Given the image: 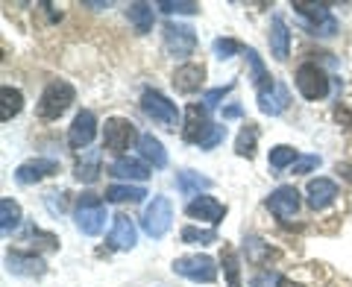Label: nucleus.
I'll return each mask as SVG.
<instances>
[{
	"label": "nucleus",
	"mask_w": 352,
	"mask_h": 287,
	"mask_svg": "<svg viewBox=\"0 0 352 287\" xmlns=\"http://www.w3.org/2000/svg\"><path fill=\"white\" fill-rule=\"evenodd\" d=\"M74 97H76V91H74L71 82H62V80L50 82L38 100V117L41 120H59L71 108Z\"/></svg>",
	"instance_id": "obj_1"
},
{
	"label": "nucleus",
	"mask_w": 352,
	"mask_h": 287,
	"mask_svg": "<svg viewBox=\"0 0 352 287\" xmlns=\"http://www.w3.org/2000/svg\"><path fill=\"white\" fill-rule=\"evenodd\" d=\"M76 229L82 231L88 238H97L106 226V205L100 196L94 194H82L80 200H76Z\"/></svg>",
	"instance_id": "obj_2"
},
{
	"label": "nucleus",
	"mask_w": 352,
	"mask_h": 287,
	"mask_svg": "<svg viewBox=\"0 0 352 287\" xmlns=\"http://www.w3.org/2000/svg\"><path fill=\"white\" fill-rule=\"evenodd\" d=\"M173 223V205L168 196H153V203L144 208V217H141V226L150 238H164L168 235V229Z\"/></svg>",
	"instance_id": "obj_3"
},
{
	"label": "nucleus",
	"mask_w": 352,
	"mask_h": 287,
	"mask_svg": "<svg viewBox=\"0 0 352 287\" xmlns=\"http://www.w3.org/2000/svg\"><path fill=\"white\" fill-rule=\"evenodd\" d=\"M296 88H300V94L305 100H323L329 94V76L314 62H305L296 68Z\"/></svg>",
	"instance_id": "obj_4"
},
{
	"label": "nucleus",
	"mask_w": 352,
	"mask_h": 287,
	"mask_svg": "<svg viewBox=\"0 0 352 287\" xmlns=\"http://www.w3.org/2000/svg\"><path fill=\"white\" fill-rule=\"evenodd\" d=\"M141 108H144V115L153 120V124H159L164 129H176V124H179L176 106L159 91H144V97H141Z\"/></svg>",
	"instance_id": "obj_5"
},
{
	"label": "nucleus",
	"mask_w": 352,
	"mask_h": 287,
	"mask_svg": "<svg viewBox=\"0 0 352 287\" xmlns=\"http://www.w3.org/2000/svg\"><path fill=\"white\" fill-rule=\"evenodd\" d=\"M173 273H179L182 279H191V282H214L217 279V267H214V258L208 255H182L173 261Z\"/></svg>",
	"instance_id": "obj_6"
},
{
	"label": "nucleus",
	"mask_w": 352,
	"mask_h": 287,
	"mask_svg": "<svg viewBox=\"0 0 352 287\" xmlns=\"http://www.w3.org/2000/svg\"><path fill=\"white\" fill-rule=\"evenodd\" d=\"M103 141H106V150L120 159L129 150V144L135 141V126H132L126 117H109L106 129H103Z\"/></svg>",
	"instance_id": "obj_7"
},
{
	"label": "nucleus",
	"mask_w": 352,
	"mask_h": 287,
	"mask_svg": "<svg viewBox=\"0 0 352 287\" xmlns=\"http://www.w3.org/2000/svg\"><path fill=\"white\" fill-rule=\"evenodd\" d=\"M294 9L302 18H311V32L314 36H335L338 32V21L329 15V9L323 3H302V0H294Z\"/></svg>",
	"instance_id": "obj_8"
},
{
	"label": "nucleus",
	"mask_w": 352,
	"mask_h": 287,
	"mask_svg": "<svg viewBox=\"0 0 352 287\" xmlns=\"http://www.w3.org/2000/svg\"><path fill=\"white\" fill-rule=\"evenodd\" d=\"M164 47H168L173 56H191L194 47H197V36H194V30L191 27H185V24H164Z\"/></svg>",
	"instance_id": "obj_9"
},
{
	"label": "nucleus",
	"mask_w": 352,
	"mask_h": 287,
	"mask_svg": "<svg viewBox=\"0 0 352 287\" xmlns=\"http://www.w3.org/2000/svg\"><path fill=\"white\" fill-rule=\"evenodd\" d=\"M288 103H291V91L282 82L270 80L267 85L258 88V108H261L264 115L276 117V115H282L285 108H288Z\"/></svg>",
	"instance_id": "obj_10"
},
{
	"label": "nucleus",
	"mask_w": 352,
	"mask_h": 287,
	"mask_svg": "<svg viewBox=\"0 0 352 287\" xmlns=\"http://www.w3.org/2000/svg\"><path fill=\"white\" fill-rule=\"evenodd\" d=\"M267 208L270 214H276L279 220H291L296 211H300V191L294 185H282L267 196Z\"/></svg>",
	"instance_id": "obj_11"
},
{
	"label": "nucleus",
	"mask_w": 352,
	"mask_h": 287,
	"mask_svg": "<svg viewBox=\"0 0 352 287\" xmlns=\"http://www.w3.org/2000/svg\"><path fill=\"white\" fill-rule=\"evenodd\" d=\"M94 135H97V117H94V112L82 108V112L74 117V124H71L68 144L74 150H82V147H88V144L94 141Z\"/></svg>",
	"instance_id": "obj_12"
},
{
	"label": "nucleus",
	"mask_w": 352,
	"mask_h": 287,
	"mask_svg": "<svg viewBox=\"0 0 352 287\" xmlns=\"http://www.w3.org/2000/svg\"><path fill=\"white\" fill-rule=\"evenodd\" d=\"M208 108L200 106V103H191L188 108H185V126H182V138L185 141H197L200 144L203 135L208 132Z\"/></svg>",
	"instance_id": "obj_13"
},
{
	"label": "nucleus",
	"mask_w": 352,
	"mask_h": 287,
	"mask_svg": "<svg viewBox=\"0 0 352 287\" xmlns=\"http://www.w3.org/2000/svg\"><path fill=\"white\" fill-rule=\"evenodd\" d=\"M53 173H59V161H53V159H32V161H24L15 170V179L21 185H32V182L44 179V176H53Z\"/></svg>",
	"instance_id": "obj_14"
},
{
	"label": "nucleus",
	"mask_w": 352,
	"mask_h": 287,
	"mask_svg": "<svg viewBox=\"0 0 352 287\" xmlns=\"http://www.w3.org/2000/svg\"><path fill=\"white\" fill-rule=\"evenodd\" d=\"M138 240V231H135V223L126 217V214H118L115 223H112V231H109V246L112 249H132Z\"/></svg>",
	"instance_id": "obj_15"
},
{
	"label": "nucleus",
	"mask_w": 352,
	"mask_h": 287,
	"mask_svg": "<svg viewBox=\"0 0 352 287\" xmlns=\"http://www.w3.org/2000/svg\"><path fill=\"white\" fill-rule=\"evenodd\" d=\"M188 217H194V220H206V223H212V226H217L220 220H223V214H226V208L220 205L214 196H197V200H191L188 203Z\"/></svg>",
	"instance_id": "obj_16"
},
{
	"label": "nucleus",
	"mask_w": 352,
	"mask_h": 287,
	"mask_svg": "<svg viewBox=\"0 0 352 287\" xmlns=\"http://www.w3.org/2000/svg\"><path fill=\"white\" fill-rule=\"evenodd\" d=\"M338 200V185L332 179H311L308 182V205L314 211H323Z\"/></svg>",
	"instance_id": "obj_17"
},
{
	"label": "nucleus",
	"mask_w": 352,
	"mask_h": 287,
	"mask_svg": "<svg viewBox=\"0 0 352 287\" xmlns=\"http://www.w3.org/2000/svg\"><path fill=\"white\" fill-rule=\"evenodd\" d=\"M206 80V68L203 65H182V68H176L173 73V85L179 94H194L200 91V85Z\"/></svg>",
	"instance_id": "obj_18"
},
{
	"label": "nucleus",
	"mask_w": 352,
	"mask_h": 287,
	"mask_svg": "<svg viewBox=\"0 0 352 287\" xmlns=\"http://www.w3.org/2000/svg\"><path fill=\"white\" fill-rule=\"evenodd\" d=\"M6 267L15 275H44V261L38 255H27V252H18V249L6 255Z\"/></svg>",
	"instance_id": "obj_19"
},
{
	"label": "nucleus",
	"mask_w": 352,
	"mask_h": 287,
	"mask_svg": "<svg viewBox=\"0 0 352 287\" xmlns=\"http://www.w3.org/2000/svg\"><path fill=\"white\" fill-rule=\"evenodd\" d=\"M109 173L118 176V179H135V182H144L150 176V168L144 161L138 159H129V156H120L112 161V168H109Z\"/></svg>",
	"instance_id": "obj_20"
},
{
	"label": "nucleus",
	"mask_w": 352,
	"mask_h": 287,
	"mask_svg": "<svg viewBox=\"0 0 352 287\" xmlns=\"http://www.w3.org/2000/svg\"><path fill=\"white\" fill-rule=\"evenodd\" d=\"M270 50H273V56H276L279 62L288 59L291 32H288V27H285L282 15H273V21H270Z\"/></svg>",
	"instance_id": "obj_21"
},
{
	"label": "nucleus",
	"mask_w": 352,
	"mask_h": 287,
	"mask_svg": "<svg viewBox=\"0 0 352 287\" xmlns=\"http://www.w3.org/2000/svg\"><path fill=\"white\" fill-rule=\"evenodd\" d=\"M138 150H141V156L153 164V168H164V164H168V152H164L162 141L156 135H141L138 138Z\"/></svg>",
	"instance_id": "obj_22"
},
{
	"label": "nucleus",
	"mask_w": 352,
	"mask_h": 287,
	"mask_svg": "<svg viewBox=\"0 0 352 287\" xmlns=\"http://www.w3.org/2000/svg\"><path fill=\"white\" fill-rule=\"evenodd\" d=\"M0 100H3V106H0V120H12L21 108H24V94L18 91V88H12V85H3L0 88Z\"/></svg>",
	"instance_id": "obj_23"
},
{
	"label": "nucleus",
	"mask_w": 352,
	"mask_h": 287,
	"mask_svg": "<svg viewBox=\"0 0 352 287\" xmlns=\"http://www.w3.org/2000/svg\"><path fill=\"white\" fill-rule=\"evenodd\" d=\"M126 18H129V24L135 27L138 36H144V32L153 30V6L150 3H129Z\"/></svg>",
	"instance_id": "obj_24"
},
{
	"label": "nucleus",
	"mask_w": 352,
	"mask_h": 287,
	"mask_svg": "<svg viewBox=\"0 0 352 287\" xmlns=\"http://www.w3.org/2000/svg\"><path fill=\"white\" fill-rule=\"evenodd\" d=\"M147 196L144 187L138 185H112L106 187V203H141Z\"/></svg>",
	"instance_id": "obj_25"
},
{
	"label": "nucleus",
	"mask_w": 352,
	"mask_h": 287,
	"mask_svg": "<svg viewBox=\"0 0 352 287\" xmlns=\"http://www.w3.org/2000/svg\"><path fill=\"white\" fill-rule=\"evenodd\" d=\"M176 187H179L185 196H194L200 191H208V187H212V179H206V176L194 173V170H182L179 176H176Z\"/></svg>",
	"instance_id": "obj_26"
},
{
	"label": "nucleus",
	"mask_w": 352,
	"mask_h": 287,
	"mask_svg": "<svg viewBox=\"0 0 352 287\" xmlns=\"http://www.w3.org/2000/svg\"><path fill=\"white\" fill-rule=\"evenodd\" d=\"M18 223H21V205L15 200H9V196H3L0 200V231L9 235L12 229H18Z\"/></svg>",
	"instance_id": "obj_27"
},
{
	"label": "nucleus",
	"mask_w": 352,
	"mask_h": 287,
	"mask_svg": "<svg viewBox=\"0 0 352 287\" xmlns=\"http://www.w3.org/2000/svg\"><path fill=\"white\" fill-rule=\"evenodd\" d=\"M256 144H258V129H256V124H247L235 141V152L241 159H252L256 156Z\"/></svg>",
	"instance_id": "obj_28"
},
{
	"label": "nucleus",
	"mask_w": 352,
	"mask_h": 287,
	"mask_svg": "<svg viewBox=\"0 0 352 287\" xmlns=\"http://www.w3.org/2000/svg\"><path fill=\"white\" fill-rule=\"evenodd\" d=\"M220 261H223V270H226V282L229 287H241V264H238V255L232 246H223V255H220Z\"/></svg>",
	"instance_id": "obj_29"
},
{
	"label": "nucleus",
	"mask_w": 352,
	"mask_h": 287,
	"mask_svg": "<svg viewBox=\"0 0 352 287\" xmlns=\"http://www.w3.org/2000/svg\"><path fill=\"white\" fill-rule=\"evenodd\" d=\"M296 150L288 147V144H279V147H273L270 150V168L273 170H282V168H288V164H296Z\"/></svg>",
	"instance_id": "obj_30"
},
{
	"label": "nucleus",
	"mask_w": 352,
	"mask_h": 287,
	"mask_svg": "<svg viewBox=\"0 0 352 287\" xmlns=\"http://www.w3.org/2000/svg\"><path fill=\"white\" fill-rule=\"evenodd\" d=\"M159 9L164 15H194L200 12V3H194V0H162Z\"/></svg>",
	"instance_id": "obj_31"
},
{
	"label": "nucleus",
	"mask_w": 352,
	"mask_h": 287,
	"mask_svg": "<svg viewBox=\"0 0 352 287\" xmlns=\"http://www.w3.org/2000/svg\"><path fill=\"white\" fill-rule=\"evenodd\" d=\"M182 240L185 244H200V246H208V244H217V231L214 229H182Z\"/></svg>",
	"instance_id": "obj_32"
},
{
	"label": "nucleus",
	"mask_w": 352,
	"mask_h": 287,
	"mask_svg": "<svg viewBox=\"0 0 352 287\" xmlns=\"http://www.w3.org/2000/svg\"><path fill=\"white\" fill-rule=\"evenodd\" d=\"M247 62H250V68H252V82H256L258 88L261 85H267L270 82V76H267V71H264V65H261V59H258V53L256 50H247Z\"/></svg>",
	"instance_id": "obj_33"
},
{
	"label": "nucleus",
	"mask_w": 352,
	"mask_h": 287,
	"mask_svg": "<svg viewBox=\"0 0 352 287\" xmlns=\"http://www.w3.org/2000/svg\"><path fill=\"white\" fill-rule=\"evenodd\" d=\"M97 173H100V159L97 156H91L85 164H76V179L80 182H97Z\"/></svg>",
	"instance_id": "obj_34"
},
{
	"label": "nucleus",
	"mask_w": 352,
	"mask_h": 287,
	"mask_svg": "<svg viewBox=\"0 0 352 287\" xmlns=\"http://www.w3.org/2000/svg\"><path fill=\"white\" fill-rule=\"evenodd\" d=\"M235 53H241V44L235 38H217L214 41V56L217 59H232Z\"/></svg>",
	"instance_id": "obj_35"
},
{
	"label": "nucleus",
	"mask_w": 352,
	"mask_h": 287,
	"mask_svg": "<svg viewBox=\"0 0 352 287\" xmlns=\"http://www.w3.org/2000/svg\"><path fill=\"white\" fill-rule=\"evenodd\" d=\"M223 138H226V126H208V132L200 141V150H214Z\"/></svg>",
	"instance_id": "obj_36"
},
{
	"label": "nucleus",
	"mask_w": 352,
	"mask_h": 287,
	"mask_svg": "<svg viewBox=\"0 0 352 287\" xmlns=\"http://www.w3.org/2000/svg\"><path fill=\"white\" fill-rule=\"evenodd\" d=\"M279 284H282V275L279 273H270V270L258 273L256 279L250 282V287H279Z\"/></svg>",
	"instance_id": "obj_37"
},
{
	"label": "nucleus",
	"mask_w": 352,
	"mask_h": 287,
	"mask_svg": "<svg viewBox=\"0 0 352 287\" xmlns=\"http://www.w3.org/2000/svg\"><path fill=\"white\" fill-rule=\"evenodd\" d=\"M317 168H320V156H302V159H296L294 173H296V176H305V173H311V170H317Z\"/></svg>",
	"instance_id": "obj_38"
},
{
	"label": "nucleus",
	"mask_w": 352,
	"mask_h": 287,
	"mask_svg": "<svg viewBox=\"0 0 352 287\" xmlns=\"http://www.w3.org/2000/svg\"><path fill=\"white\" fill-rule=\"evenodd\" d=\"M264 255H273V252H270L267 246H261V240H256V238H250V240H247V258L258 264V261H261Z\"/></svg>",
	"instance_id": "obj_39"
},
{
	"label": "nucleus",
	"mask_w": 352,
	"mask_h": 287,
	"mask_svg": "<svg viewBox=\"0 0 352 287\" xmlns=\"http://www.w3.org/2000/svg\"><path fill=\"white\" fill-rule=\"evenodd\" d=\"M232 91V85H223V88H214V91H208L206 94V108H212V106H217L220 100H223V97Z\"/></svg>",
	"instance_id": "obj_40"
},
{
	"label": "nucleus",
	"mask_w": 352,
	"mask_h": 287,
	"mask_svg": "<svg viewBox=\"0 0 352 287\" xmlns=\"http://www.w3.org/2000/svg\"><path fill=\"white\" fill-rule=\"evenodd\" d=\"M338 173L344 176L346 182H352V164H349V161H340V164H338Z\"/></svg>",
	"instance_id": "obj_41"
},
{
	"label": "nucleus",
	"mask_w": 352,
	"mask_h": 287,
	"mask_svg": "<svg viewBox=\"0 0 352 287\" xmlns=\"http://www.w3.org/2000/svg\"><path fill=\"white\" fill-rule=\"evenodd\" d=\"M223 117H241V106H229L223 112Z\"/></svg>",
	"instance_id": "obj_42"
},
{
	"label": "nucleus",
	"mask_w": 352,
	"mask_h": 287,
	"mask_svg": "<svg viewBox=\"0 0 352 287\" xmlns=\"http://www.w3.org/2000/svg\"><path fill=\"white\" fill-rule=\"evenodd\" d=\"M279 287H302V284H294V282H285V279H282V284H279Z\"/></svg>",
	"instance_id": "obj_43"
}]
</instances>
